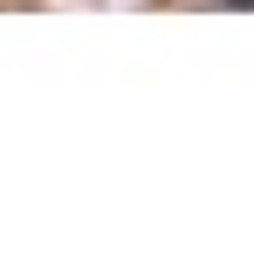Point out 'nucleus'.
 Listing matches in <instances>:
<instances>
[{"mask_svg":"<svg viewBox=\"0 0 254 254\" xmlns=\"http://www.w3.org/2000/svg\"><path fill=\"white\" fill-rule=\"evenodd\" d=\"M220 7H254V0H220Z\"/></svg>","mask_w":254,"mask_h":254,"instance_id":"obj_1","label":"nucleus"}]
</instances>
